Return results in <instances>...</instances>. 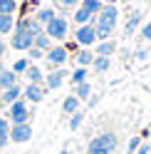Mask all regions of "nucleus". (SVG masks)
Wrapping results in <instances>:
<instances>
[{
  "instance_id": "1",
  "label": "nucleus",
  "mask_w": 151,
  "mask_h": 154,
  "mask_svg": "<svg viewBox=\"0 0 151 154\" xmlns=\"http://www.w3.org/2000/svg\"><path fill=\"white\" fill-rule=\"evenodd\" d=\"M42 30H45V35L50 37L52 42H60V40H64L67 32H70V20H67V17H62V15H55L50 23L42 25Z\"/></svg>"
},
{
  "instance_id": "2",
  "label": "nucleus",
  "mask_w": 151,
  "mask_h": 154,
  "mask_svg": "<svg viewBox=\"0 0 151 154\" xmlns=\"http://www.w3.org/2000/svg\"><path fill=\"white\" fill-rule=\"evenodd\" d=\"M30 117H32V109H30V104H27L22 97H20V100H15L13 104H7V114H5V119L10 122V124L30 122Z\"/></svg>"
},
{
  "instance_id": "3",
  "label": "nucleus",
  "mask_w": 151,
  "mask_h": 154,
  "mask_svg": "<svg viewBox=\"0 0 151 154\" xmlns=\"http://www.w3.org/2000/svg\"><path fill=\"white\" fill-rule=\"evenodd\" d=\"M89 147L92 149H102L107 154H114V149L119 147V137H117V132H102L89 142Z\"/></svg>"
},
{
  "instance_id": "4",
  "label": "nucleus",
  "mask_w": 151,
  "mask_h": 154,
  "mask_svg": "<svg viewBox=\"0 0 151 154\" xmlns=\"http://www.w3.org/2000/svg\"><path fill=\"white\" fill-rule=\"evenodd\" d=\"M74 42L79 47H94L97 42V32H94V25H77L74 27Z\"/></svg>"
},
{
  "instance_id": "5",
  "label": "nucleus",
  "mask_w": 151,
  "mask_h": 154,
  "mask_svg": "<svg viewBox=\"0 0 151 154\" xmlns=\"http://www.w3.org/2000/svg\"><path fill=\"white\" fill-rule=\"evenodd\" d=\"M7 139L15 144H25L32 139V124L22 122V124H10V132H7Z\"/></svg>"
},
{
  "instance_id": "6",
  "label": "nucleus",
  "mask_w": 151,
  "mask_h": 154,
  "mask_svg": "<svg viewBox=\"0 0 151 154\" xmlns=\"http://www.w3.org/2000/svg\"><path fill=\"white\" fill-rule=\"evenodd\" d=\"M67 77H70V72L64 70V67H55V70H50V75H45L42 87H45V90H60Z\"/></svg>"
},
{
  "instance_id": "7",
  "label": "nucleus",
  "mask_w": 151,
  "mask_h": 154,
  "mask_svg": "<svg viewBox=\"0 0 151 154\" xmlns=\"http://www.w3.org/2000/svg\"><path fill=\"white\" fill-rule=\"evenodd\" d=\"M45 60H47V65L55 70V67H62L64 62L70 60V52L64 50V45H52L50 50L45 52Z\"/></svg>"
},
{
  "instance_id": "8",
  "label": "nucleus",
  "mask_w": 151,
  "mask_h": 154,
  "mask_svg": "<svg viewBox=\"0 0 151 154\" xmlns=\"http://www.w3.org/2000/svg\"><path fill=\"white\" fill-rule=\"evenodd\" d=\"M22 100H25L27 104L42 102V100H45V87H42V85H30V82H27L25 87H22Z\"/></svg>"
},
{
  "instance_id": "9",
  "label": "nucleus",
  "mask_w": 151,
  "mask_h": 154,
  "mask_svg": "<svg viewBox=\"0 0 151 154\" xmlns=\"http://www.w3.org/2000/svg\"><path fill=\"white\" fill-rule=\"evenodd\" d=\"M13 35V40H10V45L7 47H13V50H30L32 47V35L30 32H10Z\"/></svg>"
},
{
  "instance_id": "10",
  "label": "nucleus",
  "mask_w": 151,
  "mask_h": 154,
  "mask_svg": "<svg viewBox=\"0 0 151 154\" xmlns=\"http://www.w3.org/2000/svg\"><path fill=\"white\" fill-rule=\"evenodd\" d=\"M92 52L99 55V57H111V55L117 52V42L111 40V37H109V40H99V42H94Z\"/></svg>"
},
{
  "instance_id": "11",
  "label": "nucleus",
  "mask_w": 151,
  "mask_h": 154,
  "mask_svg": "<svg viewBox=\"0 0 151 154\" xmlns=\"http://www.w3.org/2000/svg\"><path fill=\"white\" fill-rule=\"evenodd\" d=\"M92 60H94L92 47H79V50L74 52V62H77V67H89Z\"/></svg>"
},
{
  "instance_id": "12",
  "label": "nucleus",
  "mask_w": 151,
  "mask_h": 154,
  "mask_svg": "<svg viewBox=\"0 0 151 154\" xmlns=\"http://www.w3.org/2000/svg\"><path fill=\"white\" fill-rule=\"evenodd\" d=\"M20 97H22V87H20V85H13V87L3 90V94H0V100H3L5 107H7V104H13L15 100H20Z\"/></svg>"
},
{
  "instance_id": "13",
  "label": "nucleus",
  "mask_w": 151,
  "mask_h": 154,
  "mask_svg": "<svg viewBox=\"0 0 151 154\" xmlns=\"http://www.w3.org/2000/svg\"><path fill=\"white\" fill-rule=\"evenodd\" d=\"M25 77H27V82H30V85H42V80H45L42 70H40V67H37L35 62H30V67H27Z\"/></svg>"
},
{
  "instance_id": "14",
  "label": "nucleus",
  "mask_w": 151,
  "mask_h": 154,
  "mask_svg": "<svg viewBox=\"0 0 151 154\" xmlns=\"http://www.w3.org/2000/svg\"><path fill=\"white\" fill-rule=\"evenodd\" d=\"M77 109H82V102L74 97V94H67V97H64V102H62V112L70 117V114H74Z\"/></svg>"
},
{
  "instance_id": "15",
  "label": "nucleus",
  "mask_w": 151,
  "mask_h": 154,
  "mask_svg": "<svg viewBox=\"0 0 151 154\" xmlns=\"http://www.w3.org/2000/svg\"><path fill=\"white\" fill-rule=\"evenodd\" d=\"M13 85H17V75L10 67H5V70L0 72V90H7V87H13Z\"/></svg>"
},
{
  "instance_id": "16",
  "label": "nucleus",
  "mask_w": 151,
  "mask_h": 154,
  "mask_svg": "<svg viewBox=\"0 0 151 154\" xmlns=\"http://www.w3.org/2000/svg\"><path fill=\"white\" fill-rule=\"evenodd\" d=\"M139 25H141V13H139V10H134V13L129 15V20H126V27H124V35H126V37H131V35L136 32V27H139Z\"/></svg>"
},
{
  "instance_id": "17",
  "label": "nucleus",
  "mask_w": 151,
  "mask_h": 154,
  "mask_svg": "<svg viewBox=\"0 0 151 154\" xmlns=\"http://www.w3.org/2000/svg\"><path fill=\"white\" fill-rule=\"evenodd\" d=\"M72 94H74V97H77L79 102H82V100H87L89 94H92V82L87 80V82H79V85H74V87H72Z\"/></svg>"
},
{
  "instance_id": "18",
  "label": "nucleus",
  "mask_w": 151,
  "mask_h": 154,
  "mask_svg": "<svg viewBox=\"0 0 151 154\" xmlns=\"http://www.w3.org/2000/svg\"><path fill=\"white\" fill-rule=\"evenodd\" d=\"M89 67H92L94 72H99V75H102V72H107L109 67H111V57H99V55H94V60H92Z\"/></svg>"
},
{
  "instance_id": "19",
  "label": "nucleus",
  "mask_w": 151,
  "mask_h": 154,
  "mask_svg": "<svg viewBox=\"0 0 151 154\" xmlns=\"http://www.w3.org/2000/svg\"><path fill=\"white\" fill-rule=\"evenodd\" d=\"M87 77H89V67H77V70H72L70 72L72 87H74V85H79V82H87Z\"/></svg>"
},
{
  "instance_id": "20",
  "label": "nucleus",
  "mask_w": 151,
  "mask_h": 154,
  "mask_svg": "<svg viewBox=\"0 0 151 154\" xmlns=\"http://www.w3.org/2000/svg\"><path fill=\"white\" fill-rule=\"evenodd\" d=\"M52 45H55V42H52L45 32H40V35H35V37H32V47H37V50H42V52H47Z\"/></svg>"
},
{
  "instance_id": "21",
  "label": "nucleus",
  "mask_w": 151,
  "mask_h": 154,
  "mask_svg": "<svg viewBox=\"0 0 151 154\" xmlns=\"http://www.w3.org/2000/svg\"><path fill=\"white\" fill-rule=\"evenodd\" d=\"M32 17H35L40 25H45V23H50L52 17H55V8H37V13H35Z\"/></svg>"
},
{
  "instance_id": "22",
  "label": "nucleus",
  "mask_w": 151,
  "mask_h": 154,
  "mask_svg": "<svg viewBox=\"0 0 151 154\" xmlns=\"http://www.w3.org/2000/svg\"><path fill=\"white\" fill-rule=\"evenodd\" d=\"M15 25V15H0V35H10Z\"/></svg>"
},
{
  "instance_id": "23",
  "label": "nucleus",
  "mask_w": 151,
  "mask_h": 154,
  "mask_svg": "<svg viewBox=\"0 0 151 154\" xmlns=\"http://www.w3.org/2000/svg\"><path fill=\"white\" fill-rule=\"evenodd\" d=\"M102 5H104L102 0H82V3H79V8H84L89 15H97V13L102 10Z\"/></svg>"
},
{
  "instance_id": "24",
  "label": "nucleus",
  "mask_w": 151,
  "mask_h": 154,
  "mask_svg": "<svg viewBox=\"0 0 151 154\" xmlns=\"http://www.w3.org/2000/svg\"><path fill=\"white\" fill-rule=\"evenodd\" d=\"M89 17H92V15L84 10V8H79V5H77V10L72 13V20L77 23V25H87V23H89Z\"/></svg>"
},
{
  "instance_id": "25",
  "label": "nucleus",
  "mask_w": 151,
  "mask_h": 154,
  "mask_svg": "<svg viewBox=\"0 0 151 154\" xmlns=\"http://www.w3.org/2000/svg\"><path fill=\"white\" fill-rule=\"evenodd\" d=\"M27 67H30V60H27V57H20V60H15V62H13L10 70H13L17 77H20V75H25V72H27Z\"/></svg>"
},
{
  "instance_id": "26",
  "label": "nucleus",
  "mask_w": 151,
  "mask_h": 154,
  "mask_svg": "<svg viewBox=\"0 0 151 154\" xmlns=\"http://www.w3.org/2000/svg\"><path fill=\"white\" fill-rule=\"evenodd\" d=\"M17 3L15 0H0V15H15Z\"/></svg>"
},
{
  "instance_id": "27",
  "label": "nucleus",
  "mask_w": 151,
  "mask_h": 154,
  "mask_svg": "<svg viewBox=\"0 0 151 154\" xmlns=\"http://www.w3.org/2000/svg\"><path fill=\"white\" fill-rule=\"evenodd\" d=\"M82 122H84V112L82 109H77L74 114H70V129H79Z\"/></svg>"
},
{
  "instance_id": "28",
  "label": "nucleus",
  "mask_w": 151,
  "mask_h": 154,
  "mask_svg": "<svg viewBox=\"0 0 151 154\" xmlns=\"http://www.w3.org/2000/svg\"><path fill=\"white\" fill-rule=\"evenodd\" d=\"M42 57H45V52L37 50V47H30V50H27V60L30 62H37V60H42Z\"/></svg>"
},
{
  "instance_id": "29",
  "label": "nucleus",
  "mask_w": 151,
  "mask_h": 154,
  "mask_svg": "<svg viewBox=\"0 0 151 154\" xmlns=\"http://www.w3.org/2000/svg\"><path fill=\"white\" fill-rule=\"evenodd\" d=\"M139 147H141V137H131L129 139V154H134Z\"/></svg>"
},
{
  "instance_id": "30",
  "label": "nucleus",
  "mask_w": 151,
  "mask_h": 154,
  "mask_svg": "<svg viewBox=\"0 0 151 154\" xmlns=\"http://www.w3.org/2000/svg\"><path fill=\"white\" fill-rule=\"evenodd\" d=\"M60 3V8H67V10H72V8H77L82 0H57Z\"/></svg>"
},
{
  "instance_id": "31",
  "label": "nucleus",
  "mask_w": 151,
  "mask_h": 154,
  "mask_svg": "<svg viewBox=\"0 0 151 154\" xmlns=\"http://www.w3.org/2000/svg\"><path fill=\"white\" fill-rule=\"evenodd\" d=\"M141 37H144V40H151V20L141 27Z\"/></svg>"
},
{
  "instance_id": "32",
  "label": "nucleus",
  "mask_w": 151,
  "mask_h": 154,
  "mask_svg": "<svg viewBox=\"0 0 151 154\" xmlns=\"http://www.w3.org/2000/svg\"><path fill=\"white\" fill-rule=\"evenodd\" d=\"M7 132H10V122L5 117H0V134H7Z\"/></svg>"
},
{
  "instance_id": "33",
  "label": "nucleus",
  "mask_w": 151,
  "mask_h": 154,
  "mask_svg": "<svg viewBox=\"0 0 151 154\" xmlns=\"http://www.w3.org/2000/svg\"><path fill=\"white\" fill-rule=\"evenodd\" d=\"M134 57H136V60H146V57H149V50H146V47H139V50L134 52Z\"/></svg>"
},
{
  "instance_id": "34",
  "label": "nucleus",
  "mask_w": 151,
  "mask_h": 154,
  "mask_svg": "<svg viewBox=\"0 0 151 154\" xmlns=\"http://www.w3.org/2000/svg\"><path fill=\"white\" fill-rule=\"evenodd\" d=\"M97 102H99V94H89V97H87V107L92 109V107H94Z\"/></svg>"
},
{
  "instance_id": "35",
  "label": "nucleus",
  "mask_w": 151,
  "mask_h": 154,
  "mask_svg": "<svg viewBox=\"0 0 151 154\" xmlns=\"http://www.w3.org/2000/svg\"><path fill=\"white\" fill-rule=\"evenodd\" d=\"M7 144H10V139H7V134H0V152H3Z\"/></svg>"
},
{
  "instance_id": "36",
  "label": "nucleus",
  "mask_w": 151,
  "mask_h": 154,
  "mask_svg": "<svg viewBox=\"0 0 151 154\" xmlns=\"http://www.w3.org/2000/svg\"><path fill=\"white\" fill-rule=\"evenodd\" d=\"M5 52H7V42H3V40H0V60L5 57Z\"/></svg>"
},
{
  "instance_id": "37",
  "label": "nucleus",
  "mask_w": 151,
  "mask_h": 154,
  "mask_svg": "<svg viewBox=\"0 0 151 154\" xmlns=\"http://www.w3.org/2000/svg\"><path fill=\"white\" fill-rule=\"evenodd\" d=\"M149 149H151V147H149V144H144V147H139V149H136L134 154H149Z\"/></svg>"
},
{
  "instance_id": "38",
  "label": "nucleus",
  "mask_w": 151,
  "mask_h": 154,
  "mask_svg": "<svg viewBox=\"0 0 151 154\" xmlns=\"http://www.w3.org/2000/svg\"><path fill=\"white\" fill-rule=\"evenodd\" d=\"M87 154H107V152H102V149H92V147H87Z\"/></svg>"
},
{
  "instance_id": "39",
  "label": "nucleus",
  "mask_w": 151,
  "mask_h": 154,
  "mask_svg": "<svg viewBox=\"0 0 151 154\" xmlns=\"http://www.w3.org/2000/svg\"><path fill=\"white\" fill-rule=\"evenodd\" d=\"M102 3H109V5H117L119 0H102Z\"/></svg>"
},
{
  "instance_id": "40",
  "label": "nucleus",
  "mask_w": 151,
  "mask_h": 154,
  "mask_svg": "<svg viewBox=\"0 0 151 154\" xmlns=\"http://www.w3.org/2000/svg\"><path fill=\"white\" fill-rule=\"evenodd\" d=\"M60 154H72V152H70V149H62V152H60Z\"/></svg>"
},
{
  "instance_id": "41",
  "label": "nucleus",
  "mask_w": 151,
  "mask_h": 154,
  "mask_svg": "<svg viewBox=\"0 0 151 154\" xmlns=\"http://www.w3.org/2000/svg\"><path fill=\"white\" fill-rule=\"evenodd\" d=\"M3 70H5V65H3V60H0V72H3Z\"/></svg>"
},
{
  "instance_id": "42",
  "label": "nucleus",
  "mask_w": 151,
  "mask_h": 154,
  "mask_svg": "<svg viewBox=\"0 0 151 154\" xmlns=\"http://www.w3.org/2000/svg\"><path fill=\"white\" fill-rule=\"evenodd\" d=\"M149 132H151V124H149Z\"/></svg>"
}]
</instances>
